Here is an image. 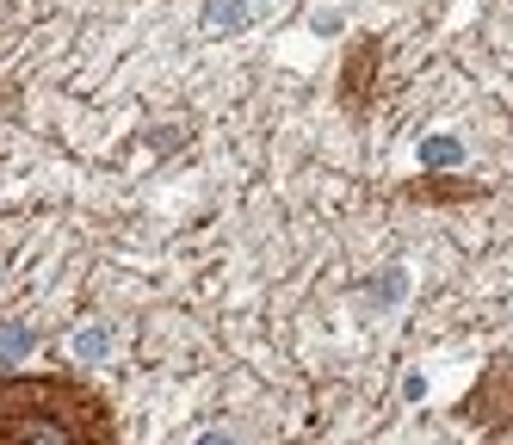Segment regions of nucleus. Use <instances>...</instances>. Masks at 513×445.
<instances>
[{
	"instance_id": "1",
	"label": "nucleus",
	"mask_w": 513,
	"mask_h": 445,
	"mask_svg": "<svg viewBox=\"0 0 513 445\" xmlns=\"http://www.w3.org/2000/svg\"><path fill=\"white\" fill-rule=\"evenodd\" d=\"M0 445H118V414L81 377H0Z\"/></svg>"
},
{
	"instance_id": "2",
	"label": "nucleus",
	"mask_w": 513,
	"mask_h": 445,
	"mask_svg": "<svg viewBox=\"0 0 513 445\" xmlns=\"http://www.w3.org/2000/svg\"><path fill=\"white\" fill-rule=\"evenodd\" d=\"M25 346H32V328H6V334H0V359H19Z\"/></svg>"
},
{
	"instance_id": "3",
	"label": "nucleus",
	"mask_w": 513,
	"mask_h": 445,
	"mask_svg": "<svg viewBox=\"0 0 513 445\" xmlns=\"http://www.w3.org/2000/svg\"><path fill=\"white\" fill-rule=\"evenodd\" d=\"M198 445H236V440H223V433H210V440H198Z\"/></svg>"
}]
</instances>
